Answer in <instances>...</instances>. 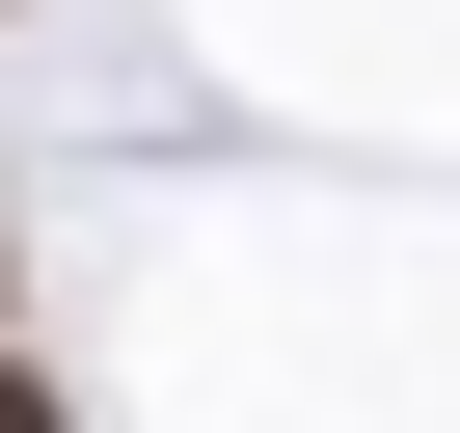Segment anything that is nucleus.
Returning <instances> with one entry per match:
<instances>
[{
  "instance_id": "f257e3e1",
  "label": "nucleus",
  "mask_w": 460,
  "mask_h": 433,
  "mask_svg": "<svg viewBox=\"0 0 460 433\" xmlns=\"http://www.w3.org/2000/svg\"><path fill=\"white\" fill-rule=\"evenodd\" d=\"M0 433H55V379H28V352H0Z\"/></svg>"
}]
</instances>
